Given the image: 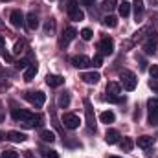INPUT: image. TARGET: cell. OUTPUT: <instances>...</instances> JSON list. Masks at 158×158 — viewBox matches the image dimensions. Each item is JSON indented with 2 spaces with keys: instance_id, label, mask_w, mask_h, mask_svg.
<instances>
[{
  "instance_id": "1",
  "label": "cell",
  "mask_w": 158,
  "mask_h": 158,
  "mask_svg": "<svg viewBox=\"0 0 158 158\" xmlns=\"http://www.w3.org/2000/svg\"><path fill=\"white\" fill-rule=\"evenodd\" d=\"M119 83H121V86L127 90V92H132L134 88H136V76L132 74V72H129V70H123L121 74H119Z\"/></svg>"
},
{
  "instance_id": "2",
  "label": "cell",
  "mask_w": 158,
  "mask_h": 158,
  "mask_svg": "<svg viewBox=\"0 0 158 158\" xmlns=\"http://www.w3.org/2000/svg\"><path fill=\"white\" fill-rule=\"evenodd\" d=\"M85 114H86V125H88V131L96 132V116H94V109H92V103L90 99H85Z\"/></svg>"
},
{
  "instance_id": "3",
  "label": "cell",
  "mask_w": 158,
  "mask_h": 158,
  "mask_svg": "<svg viewBox=\"0 0 158 158\" xmlns=\"http://www.w3.org/2000/svg\"><path fill=\"white\" fill-rule=\"evenodd\" d=\"M147 109H149V125L156 127L158 125V99H149L147 101Z\"/></svg>"
},
{
  "instance_id": "4",
  "label": "cell",
  "mask_w": 158,
  "mask_h": 158,
  "mask_svg": "<svg viewBox=\"0 0 158 158\" xmlns=\"http://www.w3.org/2000/svg\"><path fill=\"white\" fill-rule=\"evenodd\" d=\"M26 99L33 105V107H37L40 109L42 105H44V101H46V94L44 92H26Z\"/></svg>"
},
{
  "instance_id": "5",
  "label": "cell",
  "mask_w": 158,
  "mask_h": 158,
  "mask_svg": "<svg viewBox=\"0 0 158 158\" xmlns=\"http://www.w3.org/2000/svg\"><path fill=\"white\" fill-rule=\"evenodd\" d=\"M11 116H13L15 121H20V123L26 127V125L30 123V119H31L33 114H31V112H28V110H24V109H13V110H11Z\"/></svg>"
},
{
  "instance_id": "6",
  "label": "cell",
  "mask_w": 158,
  "mask_h": 158,
  "mask_svg": "<svg viewBox=\"0 0 158 158\" xmlns=\"http://www.w3.org/2000/svg\"><path fill=\"white\" fill-rule=\"evenodd\" d=\"M98 50H99L101 55H110L114 52V40L110 37H103L99 40V44H98Z\"/></svg>"
},
{
  "instance_id": "7",
  "label": "cell",
  "mask_w": 158,
  "mask_h": 158,
  "mask_svg": "<svg viewBox=\"0 0 158 158\" xmlns=\"http://www.w3.org/2000/svg\"><path fill=\"white\" fill-rule=\"evenodd\" d=\"M156 46H158V37L153 31V35H149V39L143 42V52L147 55H153V53H156Z\"/></svg>"
},
{
  "instance_id": "8",
  "label": "cell",
  "mask_w": 158,
  "mask_h": 158,
  "mask_svg": "<svg viewBox=\"0 0 158 158\" xmlns=\"http://www.w3.org/2000/svg\"><path fill=\"white\" fill-rule=\"evenodd\" d=\"M63 123H64V127H66V129H72V131H74V129H77V127H79L81 119H79V116L68 112V114H64V116H63Z\"/></svg>"
},
{
  "instance_id": "9",
  "label": "cell",
  "mask_w": 158,
  "mask_h": 158,
  "mask_svg": "<svg viewBox=\"0 0 158 158\" xmlns=\"http://www.w3.org/2000/svg\"><path fill=\"white\" fill-rule=\"evenodd\" d=\"M131 7H134V19H136V22H142V19H143V11H145L143 0H134V2L131 4Z\"/></svg>"
},
{
  "instance_id": "10",
  "label": "cell",
  "mask_w": 158,
  "mask_h": 158,
  "mask_svg": "<svg viewBox=\"0 0 158 158\" xmlns=\"http://www.w3.org/2000/svg\"><path fill=\"white\" fill-rule=\"evenodd\" d=\"M76 35H77V31H76V28H72V26H68L64 31H63V37H61V40H59V44L61 46H66L70 40L76 39Z\"/></svg>"
},
{
  "instance_id": "11",
  "label": "cell",
  "mask_w": 158,
  "mask_h": 158,
  "mask_svg": "<svg viewBox=\"0 0 158 158\" xmlns=\"http://www.w3.org/2000/svg\"><path fill=\"white\" fill-rule=\"evenodd\" d=\"M72 64L79 68V70H83V68H88L90 66V59L86 57V55H76L74 59H72Z\"/></svg>"
},
{
  "instance_id": "12",
  "label": "cell",
  "mask_w": 158,
  "mask_h": 158,
  "mask_svg": "<svg viewBox=\"0 0 158 158\" xmlns=\"http://www.w3.org/2000/svg\"><path fill=\"white\" fill-rule=\"evenodd\" d=\"M46 85L48 86H61V85H64V77L63 76H53V74H48L46 76Z\"/></svg>"
},
{
  "instance_id": "13",
  "label": "cell",
  "mask_w": 158,
  "mask_h": 158,
  "mask_svg": "<svg viewBox=\"0 0 158 158\" xmlns=\"http://www.w3.org/2000/svg\"><path fill=\"white\" fill-rule=\"evenodd\" d=\"M81 79H83L86 85H96V83L101 79V76H99L98 72H85V74H81Z\"/></svg>"
},
{
  "instance_id": "14",
  "label": "cell",
  "mask_w": 158,
  "mask_h": 158,
  "mask_svg": "<svg viewBox=\"0 0 158 158\" xmlns=\"http://www.w3.org/2000/svg\"><path fill=\"white\" fill-rule=\"evenodd\" d=\"M9 20H11V24H13L15 28H22V26H24V15H22L20 11H13V13L9 15Z\"/></svg>"
},
{
  "instance_id": "15",
  "label": "cell",
  "mask_w": 158,
  "mask_h": 158,
  "mask_svg": "<svg viewBox=\"0 0 158 158\" xmlns=\"http://www.w3.org/2000/svg\"><path fill=\"white\" fill-rule=\"evenodd\" d=\"M105 142H107L109 145L118 143V142H119V132L116 131V129H109V131H107V134H105Z\"/></svg>"
},
{
  "instance_id": "16",
  "label": "cell",
  "mask_w": 158,
  "mask_h": 158,
  "mask_svg": "<svg viewBox=\"0 0 158 158\" xmlns=\"http://www.w3.org/2000/svg\"><path fill=\"white\" fill-rule=\"evenodd\" d=\"M26 134L24 132H19V131H11V132H7V140L9 142H15V143H22V142H26Z\"/></svg>"
},
{
  "instance_id": "17",
  "label": "cell",
  "mask_w": 158,
  "mask_h": 158,
  "mask_svg": "<svg viewBox=\"0 0 158 158\" xmlns=\"http://www.w3.org/2000/svg\"><path fill=\"white\" fill-rule=\"evenodd\" d=\"M57 107L59 109H68L70 107V94L68 92H61L57 98Z\"/></svg>"
},
{
  "instance_id": "18",
  "label": "cell",
  "mask_w": 158,
  "mask_h": 158,
  "mask_svg": "<svg viewBox=\"0 0 158 158\" xmlns=\"http://www.w3.org/2000/svg\"><path fill=\"white\" fill-rule=\"evenodd\" d=\"M136 143H138V147H142V149H149V147H151V145L155 143V138H153V136H147V134H145V136H140Z\"/></svg>"
},
{
  "instance_id": "19",
  "label": "cell",
  "mask_w": 158,
  "mask_h": 158,
  "mask_svg": "<svg viewBox=\"0 0 158 158\" xmlns=\"http://www.w3.org/2000/svg\"><path fill=\"white\" fill-rule=\"evenodd\" d=\"M26 26H28L30 30H37V28H39V19H37L35 13H30V15L26 17Z\"/></svg>"
},
{
  "instance_id": "20",
  "label": "cell",
  "mask_w": 158,
  "mask_h": 158,
  "mask_svg": "<svg viewBox=\"0 0 158 158\" xmlns=\"http://www.w3.org/2000/svg\"><path fill=\"white\" fill-rule=\"evenodd\" d=\"M132 147H134V142H132V138H123V140L119 142V149H121L123 153H129V151H132Z\"/></svg>"
},
{
  "instance_id": "21",
  "label": "cell",
  "mask_w": 158,
  "mask_h": 158,
  "mask_svg": "<svg viewBox=\"0 0 158 158\" xmlns=\"http://www.w3.org/2000/svg\"><path fill=\"white\" fill-rule=\"evenodd\" d=\"M99 119H101V123H112L114 119H116V116H114V112L112 110H103L101 114H99Z\"/></svg>"
},
{
  "instance_id": "22",
  "label": "cell",
  "mask_w": 158,
  "mask_h": 158,
  "mask_svg": "<svg viewBox=\"0 0 158 158\" xmlns=\"http://www.w3.org/2000/svg\"><path fill=\"white\" fill-rule=\"evenodd\" d=\"M35 76H37V64H30V66L26 68V72H24V79H26V81H31Z\"/></svg>"
},
{
  "instance_id": "23",
  "label": "cell",
  "mask_w": 158,
  "mask_h": 158,
  "mask_svg": "<svg viewBox=\"0 0 158 158\" xmlns=\"http://www.w3.org/2000/svg\"><path fill=\"white\" fill-rule=\"evenodd\" d=\"M118 9H119V15H121L123 19L131 15V4H129V2H125V0H123V2L119 4V7H118Z\"/></svg>"
},
{
  "instance_id": "24",
  "label": "cell",
  "mask_w": 158,
  "mask_h": 158,
  "mask_svg": "<svg viewBox=\"0 0 158 158\" xmlns=\"http://www.w3.org/2000/svg\"><path fill=\"white\" fill-rule=\"evenodd\" d=\"M42 121H44V118H42L40 114H33L31 119H30V123H28L26 127H40V125H42Z\"/></svg>"
},
{
  "instance_id": "25",
  "label": "cell",
  "mask_w": 158,
  "mask_h": 158,
  "mask_svg": "<svg viewBox=\"0 0 158 158\" xmlns=\"http://www.w3.org/2000/svg\"><path fill=\"white\" fill-rule=\"evenodd\" d=\"M107 92H109L110 96H119V85L114 83V81H110V83L107 85Z\"/></svg>"
},
{
  "instance_id": "26",
  "label": "cell",
  "mask_w": 158,
  "mask_h": 158,
  "mask_svg": "<svg viewBox=\"0 0 158 158\" xmlns=\"http://www.w3.org/2000/svg\"><path fill=\"white\" fill-rule=\"evenodd\" d=\"M68 15H70V19H72V20H79V22H81V20L85 19V13H83V11H81L79 7H76V9H72V11H70Z\"/></svg>"
},
{
  "instance_id": "27",
  "label": "cell",
  "mask_w": 158,
  "mask_h": 158,
  "mask_svg": "<svg viewBox=\"0 0 158 158\" xmlns=\"http://www.w3.org/2000/svg\"><path fill=\"white\" fill-rule=\"evenodd\" d=\"M103 24L109 26V28H116V26H118V19L112 17V15H107V17L103 19Z\"/></svg>"
},
{
  "instance_id": "28",
  "label": "cell",
  "mask_w": 158,
  "mask_h": 158,
  "mask_svg": "<svg viewBox=\"0 0 158 158\" xmlns=\"http://www.w3.org/2000/svg\"><path fill=\"white\" fill-rule=\"evenodd\" d=\"M40 138H42V142H48V143L55 142V134H53L52 131H42V132H40Z\"/></svg>"
},
{
  "instance_id": "29",
  "label": "cell",
  "mask_w": 158,
  "mask_h": 158,
  "mask_svg": "<svg viewBox=\"0 0 158 158\" xmlns=\"http://www.w3.org/2000/svg\"><path fill=\"white\" fill-rule=\"evenodd\" d=\"M116 6H118V0H103V4H101V7L105 11H112Z\"/></svg>"
},
{
  "instance_id": "30",
  "label": "cell",
  "mask_w": 158,
  "mask_h": 158,
  "mask_svg": "<svg viewBox=\"0 0 158 158\" xmlns=\"http://www.w3.org/2000/svg\"><path fill=\"white\" fill-rule=\"evenodd\" d=\"M101 64H103V55H101V53H98V55H94V59H90V66L99 68Z\"/></svg>"
},
{
  "instance_id": "31",
  "label": "cell",
  "mask_w": 158,
  "mask_h": 158,
  "mask_svg": "<svg viewBox=\"0 0 158 158\" xmlns=\"http://www.w3.org/2000/svg\"><path fill=\"white\" fill-rule=\"evenodd\" d=\"M42 156L44 158H59V153L53 149H42Z\"/></svg>"
},
{
  "instance_id": "32",
  "label": "cell",
  "mask_w": 158,
  "mask_h": 158,
  "mask_svg": "<svg viewBox=\"0 0 158 158\" xmlns=\"http://www.w3.org/2000/svg\"><path fill=\"white\" fill-rule=\"evenodd\" d=\"M94 37V33H92V30H88V28H85V30H81V39L83 40H92Z\"/></svg>"
},
{
  "instance_id": "33",
  "label": "cell",
  "mask_w": 158,
  "mask_h": 158,
  "mask_svg": "<svg viewBox=\"0 0 158 158\" xmlns=\"http://www.w3.org/2000/svg\"><path fill=\"white\" fill-rule=\"evenodd\" d=\"M24 48H26V40H19V42L15 44V50H13V52L19 55V53H22V52H24Z\"/></svg>"
},
{
  "instance_id": "34",
  "label": "cell",
  "mask_w": 158,
  "mask_h": 158,
  "mask_svg": "<svg viewBox=\"0 0 158 158\" xmlns=\"http://www.w3.org/2000/svg\"><path fill=\"white\" fill-rule=\"evenodd\" d=\"M53 30H55V20H53V19H50V20L46 22V26H44V31H46V33H52Z\"/></svg>"
},
{
  "instance_id": "35",
  "label": "cell",
  "mask_w": 158,
  "mask_h": 158,
  "mask_svg": "<svg viewBox=\"0 0 158 158\" xmlns=\"http://www.w3.org/2000/svg\"><path fill=\"white\" fill-rule=\"evenodd\" d=\"M105 99L110 101V103H121V101H125V98H121V96H110V94H109Z\"/></svg>"
},
{
  "instance_id": "36",
  "label": "cell",
  "mask_w": 158,
  "mask_h": 158,
  "mask_svg": "<svg viewBox=\"0 0 158 158\" xmlns=\"http://www.w3.org/2000/svg\"><path fill=\"white\" fill-rule=\"evenodd\" d=\"M77 4H79V0H68V4H66V11L70 13L72 9H76V7H79Z\"/></svg>"
},
{
  "instance_id": "37",
  "label": "cell",
  "mask_w": 158,
  "mask_h": 158,
  "mask_svg": "<svg viewBox=\"0 0 158 158\" xmlns=\"http://www.w3.org/2000/svg\"><path fill=\"white\" fill-rule=\"evenodd\" d=\"M15 66H17L19 70H26V68H28V61H26V59H20V61L15 63Z\"/></svg>"
},
{
  "instance_id": "38",
  "label": "cell",
  "mask_w": 158,
  "mask_h": 158,
  "mask_svg": "<svg viewBox=\"0 0 158 158\" xmlns=\"http://www.w3.org/2000/svg\"><path fill=\"white\" fill-rule=\"evenodd\" d=\"M2 158H19V153L17 151H4Z\"/></svg>"
},
{
  "instance_id": "39",
  "label": "cell",
  "mask_w": 158,
  "mask_h": 158,
  "mask_svg": "<svg viewBox=\"0 0 158 158\" xmlns=\"http://www.w3.org/2000/svg\"><path fill=\"white\" fill-rule=\"evenodd\" d=\"M149 74H151V79H158V64H153L149 68Z\"/></svg>"
},
{
  "instance_id": "40",
  "label": "cell",
  "mask_w": 158,
  "mask_h": 158,
  "mask_svg": "<svg viewBox=\"0 0 158 158\" xmlns=\"http://www.w3.org/2000/svg\"><path fill=\"white\" fill-rule=\"evenodd\" d=\"M149 86L155 90V92H158V79H151V83H149Z\"/></svg>"
},
{
  "instance_id": "41",
  "label": "cell",
  "mask_w": 158,
  "mask_h": 158,
  "mask_svg": "<svg viewBox=\"0 0 158 158\" xmlns=\"http://www.w3.org/2000/svg\"><path fill=\"white\" fill-rule=\"evenodd\" d=\"M81 2H83L85 6H88V7H92V6H94V0H81Z\"/></svg>"
},
{
  "instance_id": "42",
  "label": "cell",
  "mask_w": 158,
  "mask_h": 158,
  "mask_svg": "<svg viewBox=\"0 0 158 158\" xmlns=\"http://www.w3.org/2000/svg\"><path fill=\"white\" fill-rule=\"evenodd\" d=\"M140 66H142V70H145V68H147V63H145L142 57H140Z\"/></svg>"
},
{
  "instance_id": "43",
  "label": "cell",
  "mask_w": 158,
  "mask_h": 158,
  "mask_svg": "<svg viewBox=\"0 0 158 158\" xmlns=\"http://www.w3.org/2000/svg\"><path fill=\"white\" fill-rule=\"evenodd\" d=\"M0 48H4V37L0 35Z\"/></svg>"
},
{
  "instance_id": "44",
  "label": "cell",
  "mask_w": 158,
  "mask_h": 158,
  "mask_svg": "<svg viewBox=\"0 0 158 158\" xmlns=\"http://www.w3.org/2000/svg\"><path fill=\"white\" fill-rule=\"evenodd\" d=\"M0 107H2V105H0ZM0 112H2V109H0ZM0 121H2V114H0Z\"/></svg>"
},
{
  "instance_id": "45",
  "label": "cell",
  "mask_w": 158,
  "mask_h": 158,
  "mask_svg": "<svg viewBox=\"0 0 158 158\" xmlns=\"http://www.w3.org/2000/svg\"><path fill=\"white\" fill-rule=\"evenodd\" d=\"M2 2H11V0H2Z\"/></svg>"
},
{
  "instance_id": "46",
  "label": "cell",
  "mask_w": 158,
  "mask_h": 158,
  "mask_svg": "<svg viewBox=\"0 0 158 158\" xmlns=\"http://www.w3.org/2000/svg\"><path fill=\"white\" fill-rule=\"evenodd\" d=\"M109 158H119V156H109Z\"/></svg>"
}]
</instances>
